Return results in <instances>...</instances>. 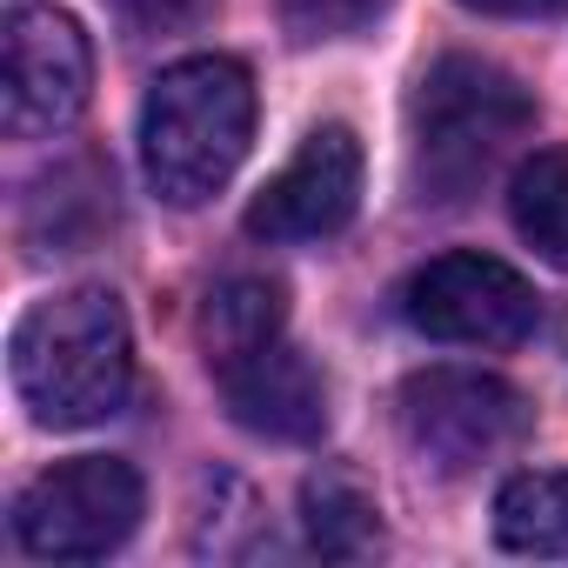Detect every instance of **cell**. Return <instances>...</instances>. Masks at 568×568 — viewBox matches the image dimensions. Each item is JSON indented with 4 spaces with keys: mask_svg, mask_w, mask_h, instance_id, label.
<instances>
[{
    "mask_svg": "<svg viewBox=\"0 0 568 568\" xmlns=\"http://www.w3.org/2000/svg\"><path fill=\"white\" fill-rule=\"evenodd\" d=\"M462 8L495 14V21H548V14H561V8H568V0H462Z\"/></svg>",
    "mask_w": 568,
    "mask_h": 568,
    "instance_id": "obj_16",
    "label": "cell"
},
{
    "mask_svg": "<svg viewBox=\"0 0 568 568\" xmlns=\"http://www.w3.org/2000/svg\"><path fill=\"white\" fill-rule=\"evenodd\" d=\"M114 8L128 21H141V28H174V21H187L201 8V0H114Z\"/></svg>",
    "mask_w": 568,
    "mask_h": 568,
    "instance_id": "obj_15",
    "label": "cell"
},
{
    "mask_svg": "<svg viewBox=\"0 0 568 568\" xmlns=\"http://www.w3.org/2000/svg\"><path fill=\"white\" fill-rule=\"evenodd\" d=\"M254 141V81L227 54H187L141 101V174L168 207L214 201Z\"/></svg>",
    "mask_w": 568,
    "mask_h": 568,
    "instance_id": "obj_2",
    "label": "cell"
},
{
    "mask_svg": "<svg viewBox=\"0 0 568 568\" xmlns=\"http://www.w3.org/2000/svg\"><path fill=\"white\" fill-rule=\"evenodd\" d=\"M495 541L508 555H568V468H521L495 495Z\"/></svg>",
    "mask_w": 568,
    "mask_h": 568,
    "instance_id": "obj_11",
    "label": "cell"
},
{
    "mask_svg": "<svg viewBox=\"0 0 568 568\" xmlns=\"http://www.w3.org/2000/svg\"><path fill=\"white\" fill-rule=\"evenodd\" d=\"M281 322H288V302H281V288L267 274H227L221 288L207 295L201 308V348H207V368H234L247 362L254 348L281 342Z\"/></svg>",
    "mask_w": 568,
    "mask_h": 568,
    "instance_id": "obj_10",
    "label": "cell"
},
{
    "mask_svg": "<svg viewBox=\"0 0 568 568\" xmlns=\"http://www.w3.org/2000/svg\"><path fill=\"white\" fill-rule=\"evenodd\" d=\"M362 207V141L342 121H322L295 161L281 168L254 201H247V234L274 241V247H302V241H328L355 221Z\"/></svg>",
    "mask_w": 568,
    "mask_h": 568,
    "instance_id": "obj_8",
    "label": "cell"
},
{
    "mask_svg": "<svg viewBox=\"0 0 568 568\" xmlns=\"http://www.w3.org/2000/svg\"><path fill=\"white\" fill-rule=\"evenodd\" d=\"M402 442L435 468V475H475L501 455L521 448L535 408L515 382L481 375V368H422L402 382Z\"/></svg>",
    "mask_w": 568,
    "mask_h": 568,
    "instance_id": "obj_4",
    "label": "cell"
},
{
    "mask_svg": "<svg viewBox=\"0 0 568 568\" xmlns=\"http://www.w3.org/2000/svg\"><path fill=\"white\" fill-rule=\"evenodd\" d=\"M388 0H281V21H288L295 41H342L362 34Z\"/></svg>",
    "mask_w": 568,
    "mask_h": 568,
    "instance_id": "obj_14",
    "label": "cell"
},
{
    "mask_svg": "<svg viewBox=\"0 0 568 568\" xmlns=\"http://www.w3.org/2000/svg\"><path fill=\"white\" fill-rule=\"evenodd\" d=\"M221 395H227V415L267 442H315L328 428V382L288 342H267L247 362L221 368Z\"/></svg>",
    "mask_w": 568,
    "mask_h": 568,
    "instance_id": "obj_9",
    "label": "cell"
},
{
    "mask_svg": "<svg viewBox=\"0 0 568 568\" xmlns=\"http://www.w3.org/2000/svg\"><path fill=\"white\" fill-rule=\"evenodd\" d=\"M528 128H535V94L508 68L475 54H442L408 101L422 201H468Z\"/></svg>",
    "mask_w": 568,
    "mask_h": 568,
    "instance_id": "obj_3",
    "label": "cell"
},
{
    "mask_svg": "<svg viewBox=\"0 0 568 568\" xmlns=\"http://www.w3.org/2000/svg\"><path fill=\"white\" fill-rule=\"evenodd\" d=\"M148 488L114 455H74L34 475L14 501V535L41 561H101L141 528Z\"/></svg>",
    "mask_w": 568,
    "mask_h": 568,
    "instance_id": "obj_5",
    "label": "cell"
},
{
    "mask_svg": "<svg viewBox=\"0 0 568 568\" xmlns=\"http://www.w3.org/2000/svg\"><path fill=\"white\" fill-rule=\"evenodd\" d=\"M94 88V48L81 34L74 14L61 8H21L0 41V121L8 134L34 141V134H61L68 121H81Z\"/></svg>",
    "mask_w": 568,
    "mask_h": 568,
    "instance_id": "obj_7",
    "label": "cell"
},
{
    "mask_svg": "<svg viewBox=\"0 0 568 568\" xmlns=\"http://www.w3.org/2000/svg\"><path fill=\"white\" fill-rule=\"evenodd\" d=\"M14 395L41 428H94L134 395V335L108 288H68L34 302L8 342Z\"/></svg>",
    "mask_w": 568,
    "mask_h": 568,
    "instance_id": "obj_1",
    "label": "cell"
},
{
    "mask_svg": "<svg viewBox=\"0 0 568 568\" xmlns=\"http://www.w3.org/2000/svg\"><path fill=\"white\" fill-rule=\"evenodd\" d=\"M508 221L515 234L568 274V148H541L508 181Z\"/></svg>",
    "mask_w": 568,
    "mask_h": 568,
    "instance_id": "obj_12",
    "label": "cell"
},
{
    "mask_svg": "<svg viewBox=\"0 0 568 568\" xmlns=\"http://www.w3.org/2000/svg\"><path fill=\"white\" fill-rule=\"evenodd\" d=\"M302 521H308V541L328 555V561H355V555H375L382 548V508L362 481L322 468L302 481Z\"/></svg>",
    "mask_w": 568,
    "mask_h": 568,
    "instance_id": "obj_13",
    "label": "cell"
},
{
    "mask_svg": "<svg viewBox=\"0 0 568 568\" xmlns=\"http://www.w3.org/2000/svg\"><path fill=\"white\" fill-rule=\"evenodd\" d=\"M402 322L455 348H515L535 335L541 302L508 261L462 247V254H435L402 281Z\"/></svg>",
    "mask_w": 568,
    "mask_h": 568,
    "instance_id": "obj_6",
    "label": "cell"
}]
</instances>
